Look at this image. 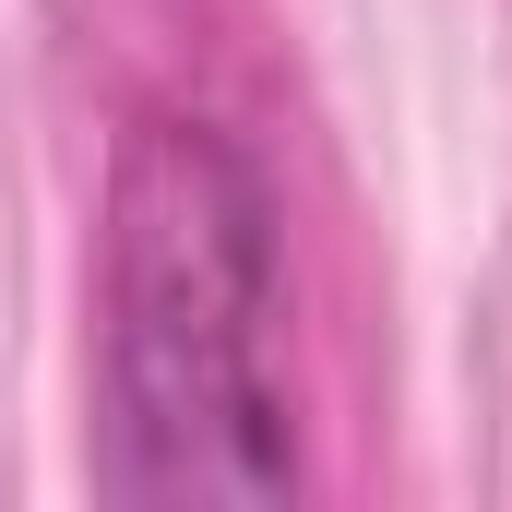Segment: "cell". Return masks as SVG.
Instances as JSON below:
<instances>
[{
    "label": "cell",
    "mask_w": 512,
    "mask_h": 512,
    "mask_svg": "<svg viewBox=\"0 0 512 512\" xmlns=\"http://www.w3.org/2000/svg\"><path fill=\"white\" fill-rule=\"evenodd\" d=\"M286 239L262 167L191 108H143L96 203V489L131 512H251L298 489L274 382Z\"/></svg>",
    "instance_id": "cell-1"
}]
</instances>
